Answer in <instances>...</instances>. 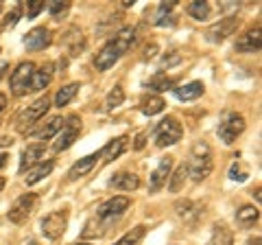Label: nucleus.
I'll return each instance as SVG.
<instances>
[{
	"mask_svg": "<svg viewBox=\"0 0 262 245\" xmlns=\"http://www.w3.org/2000/svg\"><path fill=\"white\" fill-rule=\"evenodd\" d=\"M136 42V29L134 27H122L116 35H114L107 44L101 48V53L94 57V66L96 70H110L114 64H116L122 55H125Z\"/></svg>",
	"mask_w": 262,
	"mask_h": 245,
	"instance_id": "nucleus-1",
	"label": "nucleus"
},
{
	"mask_svg": "<svg viewBox=\"0 0 262 245\" xmlns=\"http://www.w3.org/2000/svg\"><path fill=\"white\" fill-rule=\"evenodd\" d=\"M188 167V177H192V182H203L208 179L212 169H214V160H212V149L206 140H196L190 149V165Z\"/></svg>",
	"mask_w": 262,
	"mask_h": 245,
	"instance_id": "nucleus-2",
	"label": "nucleus"
},
{
	"mask_svg": "<svg viewBox=\"0 0 262 245\" xmlns=\"http://www.w3.org/2000/svg\"><path fill=\"white\" fill-rule=\"evenodd\" d=\"M184 136V127L179 125V120L175 116H166L164 120H160L153 129V140L158 147H170L182 140Z\"/></svg>",
	"mask_w": 262,
	"mask_h": 245,
	"instance_id": "nucleus-3",
	"label": "nucleus"
},
{
	"mask_svg": "<svg viewBox=\"0 0 262 245\" xmlns=\"http://www.w3.org/2000/svg\"><path fill=\"white\" fill-rule=\"evenodd\" d=\"M243 132H245V118L238 112H225L223 118H221V122H219V129H216L221 142L234 145L236 138H238Z\"/></svg>",
	"mask_w": 262,
	"mask_h": 245,
	"instance_id": "nucleus-4",
	"label": "nucleus"
},
{
	"mask_svg": "<svg viewBox=\"0 0 262 245\" xmlns=\"http://www.w3.org/2000/svg\"><path fill=\"white\" fill-rule=\"evenodd\" d=\"M79 132H81V118L77 116V114H72V116H68V118L63 120V127H61L59 136H57L53 149H55L57 153L70 149L72 142H75L77 138H79Z\"/></svg>",
	"mask_w": 262,
	"mask_h": 245,
	"instance_id": "nucleus-5",
	"label": "nucleus"
},
{
	"mask_svg": "<svg viewBox=\"0 0 262 245\" xmlns=\"http://www.w3.org/2000/svg\"><path fill=\"white\" fill-rule=\"evenodd\" d=\"M35 203H37V195L35 193H24V195H20V197L13 201V206L9 208V212H7L9 221L15 223V226L24 223L31 217L33 208H35Z\"/></svg>",
	"mask_w": 262,
	"mask_h": 245,
	"instance_id": "nucleus-6",
	"label": "nucleus"
},
{
	"mask_svg": "<svg viewBox=\"0 0 262 245\" xmlns=\"http://www.w3.org/2000/svg\"><path fill=\"white\" fill-rule=\"evenodd\" d=\"M66 226H68V215H66L63 210L48 212V215L42 219V234L48 241H57L63 236Z\"/></svg>",
	"mask_w": 262,
	"mask_h": 245,
	"instance_id": "nucleus-7",
	"label": "nucleus"
},
{
	"mask_svg": "<svg viewBox=\"0 0 262 245\" xmlns=\"http://www.w3.org/2000/svg\"><path fill=\"white\" fill-rule=\"evenodd\" d=\"M33 70H35V64L33 62H22L18 64V68L11 72V92L15 96H22L31 90V77H33Z\"/></svg>",
	"mask_w": 262,
	"mask_h": 245,
	"instance_id": "nucleus-8",
	"label": "nucleus"
},
{
	"mask_svg": "<svg viewBox=\"0 0 262 245\" xmlns=\"http://www.w3.org/2000/svg\"><path fill=\"white\" fill-rule=\"evenodd\" d=\"M238 24H241V20L236 18V15H229V18L219 20L216 24H212V27L206 31L208 42H212V44H221V42H225L227 37H232V35L236 33Z\"/></svg>",
	"mask_w": 262,
	"mask_h": 245,
	"instance_id": "nucleus-9",
	"label": "nucleus"
},
{
	"mask_svg": "<svg viewBox=\"0 0 262 245\" xmlns=\"http://www.w3.org/2000/svg\"><path fill=\"white\" fill-rule=\"evenodd\" d=\"M129 206H131L129 197L116 195V197H112V199H107L105 203H101V206H98L96 219H101V221H114V219H118Z\"/></svg>",
	"mask_w": 262,
	"mask_h": 245,
	"instance_id": "nucleus-10",
	"label": "nucleus"
},
{
	"mask_svg": "<svg viewBox=\"0 0 262 245\" xmlns=\"http://www.w3.org/2000/svg\"><path fill=\"white\" fill-rule=\"evenodd\" d=\"M48 108H51V101H48L46 96L37 99L35 103L29 105V108L18 116V127H20V129H27L29 125H35L39 118H44V114L48 112Z\"/></svg>",
	"mask_w": 262,
	"mask_h": 245,
	"instance_id": "nucleus-11",
	"label": "nucleus"
},
{
	"mask_svg": "<svg viewBox=\"0 0 262 245\" xmlns=\"http://www.w3.org/2000/svg\"><path fill=\"white\" fill-rule=\"evenodd\" d=\"M260 46H262V31H260V24H256L253 29H249L245 35H241L236 39V51L238 53H260Z\"/></svg>",
	"mask_w": 262,
	"mask_h": 245,
	"instance_id": "nucleus-12",
	"label": "nucleus"
},
{
	"mask_svg": "<svg viewBox=\"0 0 262 245\" xmlns=\"http://www.w3.org/2000/svg\"><path fill=\"white\" fill-rule=\"evenodd\" d=\"M51 42H53V35L46 27H35L24 35V46L29 51H44V48L51 46Z\"/></svg>",
	"mask_w": 262,
	"mask_h": 245,
	"instance_id": "nucleus-13",
	"label": "nucleus"
},
{
	"mask_svg": "<svg viewBox=\"0 0 262 245\" xmlns=\"http://www.w3.org/2000/svg\"><path fill=\"white\" fill-rule=\"evenodd\" d=\"M170 171H173V158L166 156L160 160V165L155 167V171L151 173V179H149V191L151 193H158L164 184H166V179L170 177Z\"/></svg>",
	"mask_w": 262,
	"mask_h": 245,
	"instance_id": "nucleus-14",
	"label": "nucleus"
},
{
	"mask_svg": "<svg viewBox=\"0 0 262 245\" xmlns=\"http://www.w3.org/2000/svg\"><path fill=\"white\" fill-rule=\"evenodd\" d=\"M175 210H177V217L184 219V221L190 223V226H194L201 219V215H203V206H201V203L190 201V199H179L175 203Z\"/></svg>",
	"mask_w": 262,
	"mask_h": 245,
	"instance_id": "nucleus-15",
	"label": "nucleus"
},
{
	"mask_svg": "<svg viewBox=\"0 0 262 245\" xmlns=\"http://www.w3.org/2000/svg\"><path fill=\"white\" fill-rule=\"evenodd\" d=\"M53 75H55V64H51V62H46L44 66L35 68L33 70V77H31V90L39 92V90L48 88L53 81Z\"/></svg>",
	"mask_w": 262,
	"mask_h": 245,
	"instance_id": "nucleus-16",
	"label": "nucleus"
},
{
	"mask_svg": "<svg viewBox=\"0 0 262 245\" xmlns=\"http://www.w3.org/2000/svg\"><path fill=\"white\" fill-rule=\"evenodd\" d=\"M98 160H101V151L90 153V156L81 158L79 162H75V165L70 167V171H68V179H79V177L88 175L90 171H92V169L96 167V162H98Z\"/></svg>",
	"mask_w": 262,
	"mask_h": 245,
	"instance_id": "nucleus-17",
	"label": "nucleus"
},
{
	"mask_svg": "<svg viewBox=\"0 0 262 245\" xmlns=\"http://www.w3.org/2000/svg\"><path fill=\"white\" fill-rule=\"evenodd\" d=\"M44 156V145L37 142V145H29L27 149L22 151V158H20V173H24L27 169L35 167L37 160Z\"/></svg>",
	"mask_w": 262,
	"mask_h": 245,
	"instance_id": "nucleus-18",
	"label": "nucleus"
},
{
	"mask_svg": "<svg viewBox=\"0 0 262 245\" xmlns=\"http://www.w3.org/2000/svg\"><path fill=\"white\" fill-rule=\"evenodd\" d=\"M63 44L68 46V51H70V57H77L81 51L85 48V37H83V31L77 29V27H72L68 33L63 35Z\"/></svg>",
	"mask_w": 262,
	"mask_h": 245,
	"instance_id": "nucleus-19",
	"label": "nucleus"
},
{
	"mask_svg": "<svg viewBox=\"0 0 262 245\" xmlns=\"http://www.w3.org/2000/svg\"><path fill=\"white\" fill-rule=\"evenodd\" d=\"M203 84L201 81H190L186 86H179V88H173V94L177 96L179 101H196L199 96L203 94Z\"/></svg>",
	"mask_w": 262,
	"mask_h": 245,
	"instance_id": "nucleus-20",
	"label": "nucleus"
},
{
	"mask_svg": "<svg viewBox=\"0 0 262 245\" xmlns=\"http://www.w3.org/2000/svg\"><path fill=\"white\" fill-rule=\"evenodd\" d=\"M53 169H55V162L53 160H46V162H39V165L35 167H31V171L27 173V177H24V182H27L29 186L33 184H37V182H42L44 177H48L53 173Z\"/></svg>",
	"mask_w": 262,
	"mask_h": 245,
	"instance_id": "nucleus-21",
	"label": "nucleus"
},
{
	"mask_svg": "<svg viewBox=\"0 0 262 245\" xmlns=\"http://www.w3.org/2000/svg\"><path fill=\"white\" fill-rule=\"evenodd\" d=\"M110 184L114 186V189H118V191H136L138 186H140V177L129 173V171H120V173H116L112 177Z\"/></svg>",
	"mask_w": 262,
	"mask_h": 245,
	"instance_id": "nucleus-22",
	"label": "nucleus"
},
{
	"mask_svg": "<svg viewBox=\"0 0 262 245\" xmlns=\"http://www.w3.org/2000/svg\"><path fill=\"white\" fill-rule=\"evenodd\" d=\"M125 147H127V136H118V138H114V140H110L107 145L101 149V160L103 162H112V160H116L122 151H125Z\"/></svg>",
	"mask_w": 262,
	"mask_h": 245,
	"instance_id": "nucleus-23",
	"label": "nucleus"
},
{
	"mask_svg": "<svg viewBox=\"0 0 262 245\" xmlns=\"http://www.w3.org/2000/svg\"><path fill=\"white\" fill-rule=\"evenodd\" d=\"M175 3H160L155 13V27H170L175 22Z\"/></svg>",
	"mask_w": 262,
	"mask_h": 245,
	"instance_id": "nucleus-24",
	"label": "nucleus"
},
{
	"mask_svg": "<svg viewBox=\"0 0 262 245\" xmlns=\"http://www.w3.org/2000/svg\"><path fill=\"white\" fill-rule=\"evenodd\" d=\"M63 120H66V118H61V116H55V118H51V120H48L42 129H39V132H35V136L39 138V140H51L53 136H57V134L61 132Z\"/></svg>",
	"mask_w": 262,
	"mask_h": 245,
	"instance_id": "nucleus-25",
	"label": "nucleus"
},
{
	"mask_svg": "<svg viewBox=\"0 0 262 245\" xmlns=\"http://www.w3.org/2000/svg\"><path fill=\"white\" fill-rule=\"evenodd\" d=\"M260 219V210L256 206H243L238 212H236V221H238L243 228H251Z\"/></svg>",
	"mask_w": 262,
	"mask_h": 245,
	"instance_id": "nucleus-26",
	"label": "nucleus"
},
{
	"mask_svg": "<svg viewBox=\"0 0 262 245\" xmlns=\"http://www.w3.org/2000/svg\"><path fill=\"white\" fill-rule=\"evenodd\" d=\"M79 90H81L79 84H68V86H63L59 92L55 94V105H57V108H66V105H68V103L77 96Z\"/></svg>",
	"mask_w": 262,
	"mask_h": 245,
	"instance_id": "nucleus-27",
	"label": "nucleus"
},
{
	"mask_svg": "<svg viewBox=\"0 0 262 245\" xmlns=\"http://www.w3.org/2000/svg\"><path fill=\"white\" fill-rule=\"evenodd\" d=\"M234 234L225 223H216L212 228V245H232Z\"/></svg>",
	"mask_w": 262,
	"mask_h": 245,
	"instance_id": "nucleus-28",
	"label": "nucleus"
},
{
	"mask_svg": "<svg viewBox=\"0 0 262 245\" xmlns=\"http://www.w3.org/2000/svg\"><path fill=\"white\" fill-rule=\"evenodd\" d=\"M186 179H188V167H186V165L177 167V169H175V173L170 175V182H168V191H170V193H179V191L184 189Z\"/></svg>",
	"mask_w": 262,
	"mask_h": 245,
	"instance_id": "nucleus-29",
	"label": "nucleus"
},
{
	"mask_svg": "<svg viewBox=\"0 0 262 245\" xmlns=\"http://www.w3.org/2000/svg\"><path fill=\"white\" fill-rule=\"evenodd\" d=\"M164 108H166V103H164V99H160V96H149V99L142 101V114L144 116H155V114H160Z\"/></svg>",
	"mask_w": 262,
	"mask_h": 245,
	"instance_id": "nucleus-30",
	"label": "nucleus"
},
{
	"mask_svg": "<svg viewBox=\"0 0 262 245\" xmlns=\"http://www.w3.org/2000/svg\"><path fill=\"white\" fill-rule=\"evenodd\" d=\"M210 11V5L203 3V0H194V3L188 5V15H192L194 20H208Z\"/></svg>",
	"mask_w": 262,
	"mask_h": 245,
	"instance_id": "nucleus-31",
	"label": "nucleus"
},
{
	"mask_svg": "<svg viewBox=\"0 0 262 245\" xmlns=\"http://www.w3.org/2000/svg\"><path fill=\"white\" fill-rule=\"evenodd\" d=\"M149 88L151 90H158V92H164V90H173L175 88V81L166 77V75H162V72H158L151 81H149Z\"/></svg>",
	"mask_w": 262,
	"mask_h": 245,
	"instance_id": "nucleus-32",
	"label": "nucleus"
},
{
	"mask_svg": "<svg viewBox=\"0 0 262 245\" xmlns=\"http://www.w3.org/2000/svg\"><path fill=\"white\" fill-rule=\"evenodd\" d=\"M144 236V226H136L134 230H129L125 236H122L120 241H116L114 245H136Z\"/></svg>",
	"mask_w": 262,
	"mask_h": 245,
	"instance_id": "nucleus-33",
	"label": "nucleus"
},
{
	"mask_svg": "<svg viewBox=\"0 0 262 245\" xmlns=\"http://www.w3.org/2000/svg\"><path fill=\"white\" fill-rule=\"evenodd\" d=\"M122 101H125V90H122V86H114L112 92L107 94V108H110V110L118 108Z\"/></svg>",
	"mask_w": 262,
	"mask_h": 245,
	"instance_id": "nucleus-34",
	"label": "nucleus"
},
{
	"mask_svg": "<svg viewBox=\"0 0 262 245\" xmlns=\"http://www.w3.org/2000/svg\"><path fill=\"white\" fill-rule=\"evenodd\" d=\"M247 177H249V173L241 162H234V165L229 167V179H234V182H245Z\"/></svg>",
	"mask_w": 262,
	"mask_h": 245,
	"instance_id": "nucleus-35",
	"label": "nucleus"
},
{
	"mask_svg": "<svg viewBox=\"0 0 262 245\" xmlns=\"http://www.w3.org/2000/svg\"><path fill=\"white\" fill-rule=\"evenodd\" d=\"M46 9L51 11V15H55V18H59V15H63L66 11L70 9V3H61V0H51V3L46 5Z\"/></svg>",
	"mask_w": 262,
	"mask_h": 245,
	"instance_id": "nucleus-36",
	"label": "nucleus"
},
{
	"mask_svg": "<svg viewBox=\"0 0 262 245\" xmlns=\"http://www.w3.org/2000/svg\"><path fill=\"white\" fill-rule=\"evenodd\" d=\"M44 0H29L27 3V18L33 20V18H37L39 11H44Z\"/></svg>",
	"mask_w": 262,
	"mask_h": 245,
	"instance_id": "nucleus-37",
	"label": "nucleus"
},
{
	"mask_svg": "<svg viewBox=\"0 0 262 245\" xmlns=\"http://www.w3.org/2000/svg\"><path fill=\"white\" fill-rule=\"evenodd\" d=\"M18 18H20V7H15V9L7 15V22H5V29H13L15 24H18Z\"/></svg>",
	"mask_w": 262,
	"mask_h": 245,
	"instance_id": "nucleus-38",
	"label": "nucleus"
},
{
	"mask_svg": "<svg viewBox=\"0 0 262 245\" xmlns=\"http://www.w3.org/2000/svg\"><path fill=\"white\" fill-rule=\"evenodd\" d=\"M170 55H173V57H164V59H162V66L164 68H170V66H175V64L182 62V57H179L177 53H170Z\"/></svg>",
	"mask_w": 262,
	"mask_h": 245,
	"instance_id": "nucleus-39",
	"label": "nucleus"
},
{
	"mask_svg": "<svg viewBox=\"0 0 262 245\" xmlns=\"http://www.w3.org/2000/svg\"><path fill=\"white\" fill-rule=\"evenodd\" d=\"M144 140H146V136H144V134H138V136H136V145H134V149H138V151L144 149Z\"/></svg>",
	"mask_w": 262,
	"mask_h": 245,
	"instance_id": "nucleus-40",
	"label": "nucleus"
},
{
	"mask_svg": "<svg viewBox=\"0 0 262 245\" xmlns=\"http://www.w3.org/2000/svg\"><path fill=\"white\" fill-rule=\"evenodd\" d=\"M155 51H158V46H155V44H151V46H149V48H146V51H144V59H151Z\"/></svg>",
	"mask_w": 262,
	"mask_h": 245,
	"instance_id": "nucleus-41",
	"label": "nucleus"
},
{
	"mask_svg": "<svg viewBox=\"0 0 262 245\" xmlns=\"http://www.w3.org/2000/svg\"><path fill=\"white\" fill-rule=\"evenodd\" d=\"M7 160H9V156H7V153H0V169L7 165Z\"/></svg>",
	"mask_w": 262,
	"mask_h": 245,
	"instance_id": "nucleus-42",
	"label": "nucleus"
},
{
	"mask_svg": "<svg viewBox=\"0 0 262 245\" xmlns=\"http://www.w3.org/2000/svg\"><path fill=\"white\" fill-rule=\"evenodd\" d=\"M5 105H7V96H5V94H0V112L5 110Z\"/></svg>",
	"mask_w": 262,
	"mask_h": 245,
	"instance_id": "nucleus-43",
	"label": "nucleus"
},
{
	"mask_svg": "<svg viewBox=\"0 0 262 245\" xmlns=\"http://www.w3.org/2000/svg\"><path fill=\"white\" fill-rule=\"evenodd\" d=\"M7 68H9V64H0V79H3V75H5Z\"/></svg>",
	"mask_w": 262,
	"mask_h": 245,
	"instance_id": "nucleus-44",
	"label": "nucleus"
},
{
	"mask_svg": "<svg viewBox=\"0 0 262 245\" xmlns=\"http://www.w3.org/2000/svg\"><path fill=\"white\" fill-rule=\"evenodd\" d=\"M5 189V177H0V191Z\"/></svg>",
	"mask_w": 262,
	"mask_h": 245,
	"instance_id": "nucleus-45",
	"label": "nucleus"
},
{
	"mask_svg": "<svg viewBox=\"0 0 262 245\" xmlns=\"http://www.w3.org/2000/svg\"><path fill=\"white\" fill-rule=\"evenodd\" d=\"M75 245H92V243H75Z\"/></svg>",
	"mask_w": 262,
	"mask_h": 245,
	"instance_id": "nucleus-46",
	"label": "nucleus"
},
{
	"mask_svg": "<svg viewBox=\"0 0 262 245\" xmlns=\"http://www.w3.org/2000/svg\"><path fill=\"white\" fill-rule=\"evenodd\" d=\"M29 245H37V243H35V241H31V243H29Z\"/></svg>",
	"mask_w": 262,
	"mask_h": 245,
	"instance_id": "nucleus-47",
	"label": "nucleus"
}]
</instances>
